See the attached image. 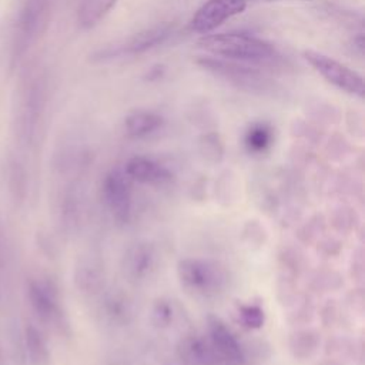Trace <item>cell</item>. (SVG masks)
Masks as SVG:
<instances>
[{
  "instance_id": "obj_6",
  "label": "cell",
  "mask_w": 365,
  "mask_h": 365,
  "mask_svg": "<svg viewBox=\"0 0 365 365\" xmlns=\"http://www.w3.org/2000/svg\"><path fill=\"white\" fill-rule=\"evenodd\" d=\"M178 278L181 282L197 292H214L224 284V275L215 264L200 258H185L178 262Z\"/></svg>"
},
{
  "instance_id": "obj_12",
  "label": "cell",
  "mask_w": 365,
  "mask_h": 365,
  "mask_svg": "<svg viewBox=\"0 0 365 365\" xmlns=\"http://www.w3.org/2000/svg\"><path fill=\"white\" fill-rule=\"evenodd\" d=\"M57 217L60 228L66 234H76L80 230L84 217V198L77 184L70 182L60 192Z\"/></svg>"
},
{
  "instance_id": "obj_28",
  "label": "cell",
  "mask_w": 365,
  "mask_h": 365,
  "mask_svg": "<svg viewBox=\"0 0 365 365\" xmlns=\"http://www.w3.org/2000/svg\"><path fill=\"white\" fill-rule=\"evenodd\" d=\"M354 43L356 44V48H358L359 53L362 54V53H364V36H362V34H358V37L354 40Z\"/></svg>"
},
{
  "instance_id": "obj_24",
  "label": "cell",
  "mask_w": 365,
  "mask_h": 365,
  "mask_svg": "<svg viewBox=\"0 0 365 365\" xmlns=\"http://www.w3.org/2000/svg\"><path fill=\"white\" fill-rule=\"evenodd\" d=\"M153 321L157 327H168L173 321V308L165 301H158L153 308Z\"/></svg>"
},
{
  "instance_id": "obj_21",
  "label": "cell",
  "mask_w": 365,
  "mask_h": 365,
  "mask_svg": "<svg viewBox=\"0 0 365 365\" xmlns=\"http://www.w3.org/2000/svg\"><path fill=\"white\" fill-rule=\"evenodd\" d=\"M271 140H272V130L265 123L252 124L245 134V145L248 147L250 151H254V153L264 151L271 144Z\"/></svg>"
},
{
  "instance_id": "obj_2",
  "label": "cell",
  "mask_w": 365,
  "mask_h": 365,
  "mask_svg": "<svg viewBox=\"0 0 365 365\" xmlns=\"http://www.w3.org/2000/svg\"><path fill=\"white\" fill-rule=\"evenodd\" d=\"M197 46L215 57L245 64L267 66L279 60L275 47L258 37L244 33H218L202 36Z\"/></svg>"
},
{
  "instance_id": "obj_29",
  "label": "cell",
  "mask_w": 365,
  "mask_h": 365,
  "mask_svg": "<svg viewBox=\"0 0 365 365\" xmlns=\"http://www.w3.org/2000/svg\"><path fill=\"white\" fill-rule=\"evenodd\" d=\"M0 365H9V364H7V359H6V355H4V349H3V346H1V344H0Z\"/></svg>"
},
{
  "instance_id": "obj_11",
  "label": "cell",
  "mask_w": 365,
  "mask_h": 365,
  "mask_svg": "<svg viewBox=\"0 0 365 365\" xmlns=\"http://www.w3.org/2000/svg\"><path fill=\"white\" fill-rule=\"evenodd\" d=\"M210 344L218 358V361L227 365H242L244 351L237 341L235 335L227 325L217 317L208 318Z\"/></svg>"
},
{
  "instance_id": "obj_25",
  "label": "cell",
  "mask_w": 365,
  "mask_h": 365,
  "mask_svg": "<svg viewBox=\"0 0 365 365\" xmlns=\"http://www.w3.org/2000/svg\"><path fill=\"white\" fill-rule=\"evenodd\" d=\"M107 314L114 321H124L125 317L128 315V307L124 299L113 295L107 299Z\"/></svg>"
},
{
  "instance_id": "obj_10",
  "label": "cell",
  "mask_w": 365,
  "mask_h": 365,
  "mask_svg": "<svg viewBox=\"0 0 365 365\" xmlns=\"http://www.w3.org/2000/svg\"><path fill=\"white\" fill-rule=\"evenodd\" d=\"M26 294L31 309L43 322L60 324L63 314L57 294L50 284L40 279H30L27 281Z\"/></svg>"
},
{
  "instance_id": "obj_13",
  "label": "cell",
  "mask_w": 365,
  "mask_h": 365,
  "mask_svg": "<svg viewBox=\"0 0 365 365\" xmlns=\"http://www.w3.org/2000/svg\"><path fill=\"white\" fill-rule=\"evenodd\" d=\"M131 181L150 185H165L171 181V173L163 164L154 161L153 158L137 155L130 158L123 168Z\"/></svg>"
},
{
  "instance_id": "obj_3",
  "label": "cell",
  "mask_w": 365,
  "mask_h": 365,
  "mask_svg": "<svg viewBox=\"0 0 365 365\" xmlns=\"http://www.w3.org/2000/svg\"><path fill=\"white\" fill-rule=\"evenodd\" d=\"M51 0H17L10 21L9 54L17 63L46 29Z\"/></svg>"
},
{
  "instance_id": "obj_31",
  "label": "cell",
  "mask_w": 365,
  "mask_h": 365,
  "mask_svg": "<svg viewBox=\"0 0 365 365\" xmlns=\"http://www.w3.org/2000/svg\"><path fill=\"white\" fill-rule=\"evenodd\" d=\"M0 299H1V285H0Z\"/></svg>"
},
{
  "instance_id": "obj_14",
  "label": "cell",
  "mask_w": 365,
  "mask_h": 365,
  "mask_svg": "<svg viewBox=\"0 0 365 365\" xmlns=\"http://www.w3.org/2000/svg\"><path fill=\"white\" fill-rule=\"evenodd\" d=\"M157 254L151 244L137 242L131 245L124 255V271L131 279H144L154 269Z\"/></svg>"
},
{
  "instance_id": "obj_22",
  "label": "cell",
  "mask_w": 365,
  "mask_h": 365,
  "mask_svg": "<svg viewBox=\"0 0 365 365\" xmlns=\"http://www.w3.org/2000/svg\"><path fill=\"white\" fill-rule=\"evenodd\" d=\"M241 321L250 328H259L264 322V312L257 305H244L238 312Z\"/></svg>"
},
{
  "instance_id": "obj_30",
  "label": "cell",
  "mask_w": 365,
  "mask_h": 365,
  "mask_svg": "<svg viewBox=\"0 0 365 365\" xmlns=\"http://www.w3.org/2000/svg\"><path fill=\"white\" fill-rule=\"evenodd\" d=\"M261 1H274V0H261ZM301 1H312V0H301Z\"/></svg>"
},
{
  "instance_id": "obj_18",
  "label": "cell",
  "mask_w": 365,
  "mask_h": 365,
  "mask_svg": "<svg viewBox=\"0 0 365 365\" xmlns=\"http://www.w3.org/2000/svg\"><path fill=\"white\" fill-rule=\"evenodd\" d=\"M163 125V117L154 111L137 110L125 117L124 128L128 137L141 138L153 134Z\"/></svg>"
},
{
  "instance_id": "obj_20",
  "label": "cell",
  "mask_w": 365,
  "mask_h": 365,
  "mask_svg": "<svg viewBox=\"0 0 365 365\" xmlns=\"http://www.w3.org/2000/svg\"><path fill=\"white\" fill-rule=\"evenodd\" d=\"M117 3V0H81L77 20L83 29L94 27Z\"/></svg>"
},
{
  "instance_id": "obj_17",
  "label": "cell",
  "mask_w": 365,
  "mask_h": 365,
  "mask_svg": "<svg viewBox=\"0 0 365 365\" xmlns=\"http://www.w3.org/2000/svg\"><path fill=\"white\" fill-rule=\"evenodd\" d=\"M23 351L30 365H48L50 348L43 332L33 324H27L23 329Z\"/></svg>"
},
{
  "instance_id": "obj_7",
  "label": "cell",
  "mask_w": 365,
  "mask_h": 365,
  "mask_svg": "<svg viewBox=\"0 0 365 365\" xmlns=\"http://www.w3.org/2000/svg\"><path fill=\"white\" fill-rule=\"evenodd\" d=\"M174 31V24L170 21L158 23L150 29L135 33L125 41L115 44L114 47H107L98 53L100 58H111L118 56H134L141 54L163 44Z\"/></svg>"
},
{
  "instance_id": "obj_16",
  "label": "cell",
  "mask_w": 365,
  "mask_h": 365,
  "mask_svg": "<svg viewBox=\"0 0 365 365\" xmlns=\"http://www.w3.org/2000/svg\"><path fill=\"white\" fill-rule=\"evenodd\" d=\"M3 174H4L6 188L11 201L16 204L24 202L27 197L29 185H27V171L23 163L16 157L9 155L3 167Z\"/></svg>"
},
{
  "instance_id": "obj_26",
  "label": "cell",
  "mask_w": 365,
  "mask_h": 365,
  "mask_svg": "<svg viewBox=\"0 0 365 365\" xmlns=\"http://www.w3.org/2000/svg\"><path fill=\"white\" fill-rule=\"evenodd\" d=\"M161 73H163V67H161V66H157V67H153V68L150 70V73L147 74V77H148L150 80H157V78L161 76Z\"/></svg>"
},
{
  "instance_id": "obj_8",
  "label": "cell",
  "mask_w": 365,
  "mask_h": 365,
  "mask_svg": "<svg viewBox=\"0 0 365 365\" xmlns=\"http://www.w3.org/2000/svg\"><path fill=\"white\" fill-rule=\"evenodd\" d=\"M130 178L124 170H111L103 181V197L111 212L118 222H127L131 215L133 194Z\"/></svg>"
},
{
  "instance_id": "obj_15",
  "label": "cell",
  "mask_w": 365,
  "mask_h": 365,
  "mask_svg": "<svg viewBox=\"0 0 365 365\" xmlns=\"http://www.w3.org/2000/svg\"><path fill=\"white\" fill-rule=\"evenodd\" d=\"M178 355L188 365H215L218 362L211 344L195 335L180 341Z\"/></svg>"
},
{
  "instance_id": "obj_9",
  "label": "cell",
  "mask_w": 365,
  "mask_h": 365,
  "mask_svg": "<svg viewBox=\"0 0 365 365\" xmlns=\"http://www.w3.org/2000/svg\"><path fill=\"white\" fill-rule=\"evenodd\" d=\"M245 9L247 0H207L192 16L191 29L198 34H208Z\"/></svg>"
},
{
  "instance_id": "obj_1",
  "label": "cell",
  "mask_w": 365,
  "mask_h": 365,
  "mask_svg": "<svg viewBox=\"0 0 365 365\" xmlns=\"http://www.w3.org/2000/svg\"><path fill=\"white\" fill-rule=\"evenodd\" d=\"M46 107V83L40 74H29L17 86L13 103V133L24 148L37 141Z\"/></svg>"
},
{
  "instance_id": "obj_27",
  "label": "cell",
  "mask_w": 365,
  "mask_h": 365,
  "mask_svg": "<svg viewBox=\"0 0 365 365\" xmlns=\"http://www.w3.org/2000/svg\"><path fill=\"white\" fill-rule=\"evenodd\" d=\"M4 261H6V245H4V240H3V235L0 231V267L4 265Z\"/></svg>"
},
{
  "instance_id": "obj_4",
  "label": "cell",
  "mask_w": 365,
  "mask_h": 365,
  "mask_svg": "<svg viewBox=\"0 0 365 365\" xmlns=\"http://www.w3.org/2000/svg\"><path fill=\"white\" fill-rule=\"evenodd\" d=\"M197 64L204 70L221 77L238 88L252 93H267L274 88V83L262 71L251 64L225 60L220 57H200Z\"/></svg>"
},
{
  "instance_id": "obj_23",
  "label": "cell",
  "mask_w": 365,
  "mask_h": 365,
  "mask_svg": "<svg viewBox=\"0 0 365 365\" xmlns=\"http://www.w3.org/2000/svg\"><path fill=\"white\" fill-rule=\"evenodd\" d=\"M201 148L204 155L212 161L220 160L222 155V144L215 134H207L201 141Z\"/></svg>"
},
{
  "instance_id": "obj_5",
  "label": "cell",
  "mask_w": 365,
  "mask_h": 365,
  "mask_svg": "<svg viewBox=\"0 0 365 365\" xmlns=\"http://www.w3.org/2000/svg\"><path fill=\"white\" fill-rule=\"evenodd\" d=\"M304 58L315 71H318L328 83H331L336 88L356 97H364V78L355 70L315 50H305Z\"/></svg>"
},
{
  "instance_id": "obj_19",
  "label": "cell",
  "mask_w": 365,
  "mask_h": 365,
  "mask_svg": "<svg viewBox=\"0 0 365 365\" xmlns=\"http://www.w3.org/2000/svg\"><path fill=\"white\" fill-rule=\"evenodd\" d=\"M74 284L78 292L94 295L103 287V274L94 262L81 261L74 269Z\"/></svg>"
}]
</instances>
